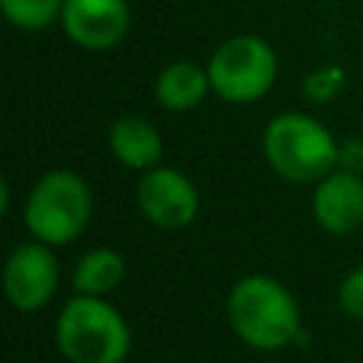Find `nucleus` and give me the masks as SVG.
<instances>
[{
    "instance_id": "nucleus-1",
    "label": "nucleus",
    "mask_w": 363,
    "mask_h": 363,
    "mask_svg": "<svg viewBox=\"0 0 363 363\" xmlns=\"http://www.w3.org/2000/svg\"><path fill=\"white\" fill-rule=\"evenodd\" d=\"M227 323L255 352H281L303 332L295 295L269 275H244L230 286Z\"/></svg>"
},
{
    "instance_id": "nucleus-2",
    "label": "nucleus",
    "mask_w": 363,
    "mask_h": 363,
    "mask_svg": "<svg viewBox=\"0 0 363 363\" xmlns=\"http://www.w3.org/2000/svg\"><path fill=\"white\" fill-rule=\"evenodd\" d=\"M54 343L68 363H125L133 335L113 303L74 295L57 315Z\"/></svg>"
},
{
    "instance_id": "nucleus-3",
    "label": "nucleus",
    "mask_w": 363,
    "mask_h": 363,
    "mask_svg": "<svg viewBox=\"0 0 363 363\" xmlns=\"http://www.w3.org/2000/svg\"><path fill=\"white\" fill-rule=\"evenodd\" d=\"M337 142L306 113H278L264 130V156L286 182H320L337 164Z\"/></svg>"
},
{
    "instance_id": "nucleus-4",
    "label": "nucleus",
    "mask_w": 363,
    "mask_h": 363,
    "mask_svg": "<svg viewBox=\"0 0 363 363\" xmlns=\"http://www.w3.org/2000/svg\"><path fill=\"white\" fill-rule=\"evenodd\" d=\"M91 210L94 199L85 179L71 170H51L31 187L23 216L28 233L37 241L48 247H62L85 233Z\"/></svg>"
},
{
    "instance_id": "nucleus-5",
    "label": "nucleus",
    "mask_w": 363,
    "mask_h": 363,
    "mask_svg": "<svg viewBox=\"0 0 363 363\" xmlns=\"http://www.w3.org/2000/svg\"><path fill=\"white\" fill-rule=\"evenodd\" d=\"M278 74L275 51L267 40L255 34H238L216 48L207 65L210 88L235 105L261 99Z\"/></svg>"
},
{
    "instance_id": "nucleus-6",
    "label": "nucleus",
    "mask_w": 363,
    "mask_h": 363,
    "mask_svg": "<svg viewBox=\"0 0 363 363\" xmlns=\"http://www.w3.org/2000/svg\"><path fill=\"white\" fill-rule=\"evenodd\" d=\"M60 264L48 244L31 241L11 250L3 267V289L17 312H40L57 292Z\"/></svg>"
},
{
    "instance_id": "nucleus-7",
    "label": "nucleus",
    "mask_w": 363,
    "mask_h": 363,
    "mask_svg": "<svg viewBox=\"0 0 363 363\" xmlns=\"http://www.w3.org/2000/svg\"><path fill=\"white\" fill-rule=\"evenodd\" d=\"M136 204L153 227L182 230L199 213V193L184 173L173 167H153L136 184Z\"/></svg>"
},
{
    "instance_id": "nucleus-8",
    "label": "nucleus",
    "mask_w": 363,
    "mask_h": 363,
    "mask_svg": "<svg viewBox=\"0 0 363 363\" xmlns=\"http://www.w3.org/2000/svg\"><path fill=\"white\" fill-rule=\"evenodd\" d=\"M60 20L79 48L108 51L128 34L130 11L125 0H65Z\"/></svg>"
},
{
    "instance_id": "nucleus-9",
    "label": "nucleus",
    "mask_w": 363,
    "mask_h": 363,
    "mask_svg": "<svg viewBox=\"0 0 363 363\" xmlns=\"http://www.w3.org/2000/svg\"><path fill=\"white\" fill-rule=\"evenodd\" d=\"M315 221L332 235H349L363 224V179L349 170H332L312 196Z\"/></svg>"
},
{
    "instance_id": "nucleus-10",
    "label": "nucleus",
    "mask_w": 363,
    "mask_h": 363,
    "mask_svg": "<svg viewBox=\"0 0 363 363\" xmlns=\"http://www.w3.org/2000/svg\"><path fill=\"white\" fill-rule=\"evenodd\" d=\"M111 153L133 170H153L162 159V136L145 116L125 113L108 130Z\"/></svg>"
},
{
    "instance_id": "nucleus-11",
    "label": "nucleus",
    "mask_w": 363,
    "mask_h": 363,
    "mask_svg": "<svg viewBox=\"0 0 363 363\" xmlns=\"http://www.w3.org/2000/svg\"><path fill=\"white\" fill-rule=\"evenodd\" d=\"M210 88L207 71H201L196 62H170L159 79H156V99L167 111H190L196 108Z\"/></svg>"
},
{
    "instance_id": "nucleus-12",
    "label": "nucleus",
    "mask_w": 363,
    "mask_h": 363,
    "mask_svg": "<svg viewBox=\"0 0 363 363\" xmlns=\"http://www.w3.org/2000/svg\"><path fill=\"white\" fill-rule=\"evenodd\" d=\"M122 278H125V258L111 247L88 250L71 272V284L77 295H94V298H105L108 292H113L122 284Z\"/></svg>"
},
{
    "instance_id": "nucleus-13",
    "label": "nucleus",
    "mask_w": 363,
    "mask_h": 363,
    "mask_svg": "<svg viewBox=\"0 0 363 363\" xmlns=\"http://www.w3.org/2000/svg\"><path fill=\"white\" fill-rule=\"evenodd\" d=\"M0 6L9 23H14L17 28L37 31L51 26L57 17H62L65 0H0Z\"/></svg>"
},
{
    "instance_id": "nucleus-14",
    "label": "nucleus",
    "mask_w": 363,
    "mask_h": 363,
    "mask_svg": "<svg viewBox=\"0 0 363 363\" xmlns=\"http://www.w3.org/2000/svg\"><path fill=\"white\" fill-rule=\"evenodd\" d=\"M337 306L354 320H363V267H354L343 275L337 286Z\"/></svg>"
},
{
    "instance_id": "nucleus-15",
    "label": "nucleus",
    "mask_w": 363,
    "mask_h": 363,
    "mask_svg": "<svg viewBox=\"0 0 363 363\" xmlns=\"http://www.w3.org/2000/svg\"><path fill=\"white\" fill-rule=\"evenodd\" d=\"M340 85H343V74L337 68H323L306 79V96L315 102H323V99L335 96L340 91Z\"/></svg>"
},
{
    "instance_id": "nucleus-16",
    "label": "nucleus",
    "mask_w": 363,
    "mask_h": 363,
    "mask_svg": "<svg viewBox=\"0 0 363 363\" xmlns=\"http://www.w3.org/2000/svg\"><path fill=\"white\" fill-rule=\"evenodd\" d=\"M337 164H340V170L360 173L363 170V142L360 139H346L337 147Z\"/></svg>"
}]
</instances>
